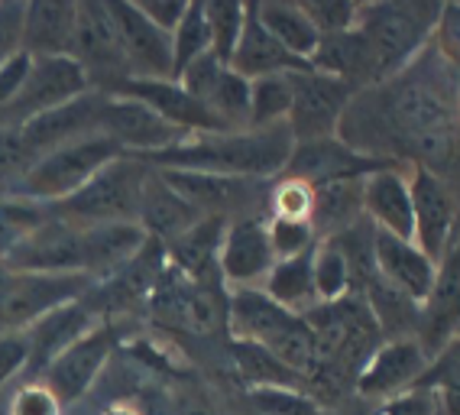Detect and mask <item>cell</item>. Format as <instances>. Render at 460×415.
<instances>
[{
	"label": "cell",
	"mask_w": 460,
	"mask_h": 415,
	"mask_svg": "<svg viewBox=\"0 0 460 415\" xmlns=\"http://www.w3.org/2000/svg\"><path fill=\"white\" fill-rule=\"evenodd\" d=\"M169 406H172V415H227L224 402H217L205 386H191V383L175 390Z\"/></svg>",
	"instance_id": "f5cc1de1"
},
{
	"label": "cell",
	"mask_w": 460,
	"mask_h": 415,
	"mask_svg": "<svg viewBox=\"0 0 460 415\" xmlns=\"http://www.w3.org/2000/svg\"><path fill=\"white\" fill-rule=\"evenodd\" d=\"M88 276H46L0 269V334H20L42 315L88 292Z\"/></svg>",
	"instance_id": "ba28073f"
},
{
	"label": "cell",
	"mask_w": 460,
	"mask_h": 415,
	"mask_svg": "<svg viewBox=\"0 0 460 415\" xmlns=\"http://www.w3.org/2000/svg\"><path fill=\"white\" fill-rule=\"evenodd\" d=\"M201 221L195 208L189 201L181 199L179 191L172 185L165 182L159 169L146 175V185H143V195H140V211H137V225L146 231L149 241L156 243H172L175 237L195 227Z\"/></svg>",
	"instance_id": "f1b7e54d"
},
{
	"label": "cell",
	"mask_w": 460,
	"mask_h": 415,
	"mask_svg": "<svg viewBox=\"0 0 460 415\" xmlns=\"http://www.w3.org/2000/svg\"><path fill=\"white\" fill-rule=\"evenodd\" d=\"M111 94H124V98L143 101L146 108L156 110L163 120L181 130L185 137H195V133H221L227 127H221L208 114V108H201L195 98H191L185 88H181L175 78H159V82H143V78H127V82H117L114 88H107Z\"/></svg>",
	"instance_id": "603a6c76"
},
{
	"label": "cell",
	"mask_w": 460,
	"mask_h": 415,
	"mask_svg": "<svg viewBox=\"0 0 460 415\" xmlns=\"http://www.w3.org/2000/svg\"><path fill=\"white\" fill-rule=\"evenodd\" d=\"M296 322L298 315L276 305L263 289H227V340H250L270 348Z\"/></svg>",
	"instance_id": "4316f807"
},
{
	"label": "cell",
	"mask_w": 460,
	"mask_h": 415,
	"mask_svg": "<svg viewBox=\"0 0 460 415\" xmlns=\"http://www.w3.org/2000/svg\"><path fill=\"white\" fill-rule=\"evenodd\" d=\"M175 82L227 130H243L250 124V82L217 62L211 52L191 62Z\"/></svg>",
	"instance_id": "9a60e30c"
},
{
	"label": "cell",
	"mask_w": 460,
	"mask_h": 415,
	"mask_svg": "<svg viewBox=\"0 0 460 415\" xmlns=\"http://www.w3.org/2000/svg\"><path fill=\"white\" fill-rule=\"evenodd\" d=\"M101 322L82 299L66 302V305L52 308L49 315H42L33 328H26V340H30V366H26L23 380H40L42 370L56 358H62L72 344L91 334Z\"/></svg>",
	"instance_id": "7402d4cb"
},
{
	"label": "cell",
	"mask_w": 460,
	"mask_h": 415,
	"mask_svg": "<svg viewBox=\"0 0 460 415\" xmlns=\"http://www.w3.org/2000/svg\"><path fill=\"white\" fill-rule=\"evenodd\" d=\"M441 4H360L357 17V33L367 49V66H370V88L383 84L386 78L399 75L409 62L425 52L431 42Z\"/></svg>",
	"instance_id": "3957f363"
},
{
	"label": "cell",
	"mask_w": 460,
	"mask_h": 415,
	"mask_svg": "<svg viewBox=\"0 0 460 415\" xmlns=\"http://www.w3.org/2000/svg\"><path fill=\"white\" fill-rule=\"evenodd\" d=\"M78 0H33L23 10V52L30 56H68L75 36Z\"/></svg>",
	"instance_id": "1f68e13d"
},
{
	"label": "cell",
	"mask_w": 460,
	"mask_h": 415,
	"mask_svg": "<svg viewBox=\"0 0 460 415\" xmlns=\"http://www.w3.org/2000/svg\"><path fill=\"white\" fill-rule=\"evenodd\" d=\"M266 234H270V247L276 260L298 257L318 243L308 221H286V217H266Z\"/></svg>",
	"instance_id": "bcb514c9"
},
{
	"label": "cell",
	"mask_w": 460,
	"mask_h": 415,
	"mask_svg": "<svg viewBox=\"0 0 460 415\" xmlns=\"http://www.w3.org/2000/svg\"><path fill=\"white\" fill-rule=\"evenodd\" d=\"M7 415H62V406L40 380H23L10 396Z\"/></svg>",
	"instance_id": "c3c4849f"
},
{
	"label": "cell",
	"mask_w": 460,
	"mask_h": 415,
	"mask_svg": "<svg viewBox=\"0 0 460 415\" xmlns=\"http://www.w3.org/2000/svg\"><path fill=\"white\" fill-rule=\"evenodd\" d=\"M367 179V175H363ZM363 179L314 185L312 231L318 241H331L363 221Z\"/></svg>",
	"instance_id": "d6a6232c"
},
{
	"label": "cell",
	"mask_w": 460,
	"mask_h": 415,
	"mask_svg": "<svg viewBox=\"0 0 460 415\" xmlns=\"http://www.w3.org/2000/svg\"><path fill=\"white\" fill-rule=\"evenodd\" d=\"M337 140L389 166H421L460 185V117L454 68L425 46L415 62L350 98Z\"/></svg>",
	"instance_id": "6da1fadb"
},
{
	"label": "cell",
	"mask_w": 460,
	"mask_h": 415,
	"mask_svg": "<svg viewBox=\"0 0 460 415\" xmlns=\"http://www.w3.org/2000/svg\"><path fill=\"white\" fill-rule=\"evenodd\" d=\"M227 364L237 376V383L247 390H266V386H296L305 390L302 376H296L286 364L276 360V354L263 344H250V340H227Z\"/></svg>",
	"instance_id": "e575fe53"
},
{
	"label": "cell",
	"mask_w": 460,
	"mask_h": 415,
	"mask_svg": "<svg viewBox=\"0 0 460 415\" xmlns=\"http://www.w3.org/2000/svg\"><path fill=\"white\" fill-rule=\"evenodd\" d=\"M205 20L208 36H211V56L224 66H230V56L237 49V40L247 23V4H234V0H205Z\"/></svg>",
	"instance_id": "74e56055"
},
{
	"label": "cell",
	"mask_w": 460,
	"mask_h": 415,
	"mask_svg": "<svg viewBox=\"0 0 460 415\" xmlns=\"http://www.w3.org/2000/svg\"><path fill=\"white\" fill-rule=\"evenodd\" d=\"M98 130L104 137L120 146L124 156L146 159L153 153L169 150L172 143L185 140V133L175 130L169 120L156 114L153 108H146L143 101L124 98V94H111L104 92V104H101L98 117Z\"/></svg>",
	"instance_id": "4fadbf2b"
},
{
	"label": "cell",
	"mask_w": 460,
	"mask_h": 415,
	"mask_svg": "<svg viewBox=\"0 0 460 415\" xmlns=\"http://www.w3.org/2000/svg\"><path fill=\"white\" fill-rule=\"evenodd\" d=\"M153 166H146L137 156H117L107 163L94 179L75 191L72 199L58 201L52 215L68 221V225H107V221H137L140 211V195L146 185V175Z\"/></svg>",
	"instance_id": "8992f818"
},
{
	"label": "cell",
	"mask_w": 460,
	"mask_h": 415,
	"mask_svg": "<svg viewBox=\"0 0 460 415\" xmlns=\"http://www.w3.org/2000/svg\"><path fill=\"white\" fill-rule=\"evenodd\" d=\"M91 88H94L91 78L72 56H33L23 88L13 98V104L0 114V127H20L33 120L36 114H46L66 101L82 98Z\"/></svg>",
	"instance_id": "8fae6325"
},
{
	"label": "cell",
	"mask_w": 460,
	"mask_h": 415,
	"mask_svg": "<svg viewBox=\"0 0 460 415\" xmlns=\"http://www.w3.org/2000/svg\"><path fill=\"white\" fill-rule=\"evenodd\" d=\"M0 269L10 273H46V276H84L82 227L49 215L36 231H30L10 250Z\"/></svg>",
	"instance_id": "5bb4252c"
},
{
	"label": "cell",
	"mask_w": 460,
	"mask_h": 415,
	"mask_svg": "<svg viewBox=\"0 0 460 415\" xmlns=\"http://www.w3.org/2000/svg\"><path fill=\"white\" fill-rule=\"evenodd\" d=\"M120 46L127 58V75L143 78V82H159L172 78V36L153 26L140 10L133 7V0H111Z\"/></svg>",
	"instance_id": "ffe728a7"
},
{
	"label": "cell",
	"mask_w": 460,
	"mask_h": 415,
	"mask_svg": "<svg viewBox=\"0 0 460 415\" xmlns=\"http://www.w3.org/2000/svg\"><path fill=\"white\" fill-rule=\"evenodd\" d=\"M292 75V72H288ZM288 75H270L250 82V124L247 127H279L292 110V82Z\"/></svg>",
	"instance_id": "ab89813d"
},
{
	"label": "cell",
	"mask_w": 460,
	"mask_h": 415,
	"mask_svg": "<svg viewBox=\"0 0 460 415\" xmlns=\"http://www.w3.org/2000/svg\"><path fill=\"white\" fill-rule=\"evenodd\" d=\"M312 208H314L312 185L279 175L270 189L266 217H286V221H308V225H312Z\"/></svg>",
	"instance_id": "7bdbcfd3"
},
{
	"label": "cell",
	"mask_w": 460,
	"mask_h": 415,
	"mask_svg": "<svg viewBox=\"0 0 460 415\" xmlns=\"http://www.w3.org/2000/svg\"><path fill=\"white\" fill-rule=\"evenodd\" d=\"M250 415H253V412H250Z\"/></svg>",
	"instance_id": "91938a15"
},
{
	"label": "cell",
	"mask_w": 460,
	"mask_h": 415,
	"mask_svg": "<svg viewBox=\"0 0 460 415\" xmlns=\"http://www.w3.org/2000/svg\"><path fill=\"white\" fill-rule=\"evenodd\" d=\"M224 227L227 221L221 217H201L181 237L165 243V263L198 286H224L221 273H217V250H221Z\"/></svg>",
	"instance_id": "f546056e"
},
{
	"label": "cell",
	"mask_w": 460,
	"mask_h": 415,
	"mask_svg": "<svg viewBox=\"0 0 460 415\" xmlns=\"http://www.w3.org/2000/svg\"><path fill=\"white\" fill-rule=\"evenodd\" d=\"M243 402L253 415H331L321 409L312 396L296 386H266V390H247Z\"/></svg>",
	"instance_id": "b9f144b4"
},
{
	"label": "cell",
	"mask_w": 460,
	"mask_h": 415,
	"mask_svg": "<svg viewBox=\"0 0 460 415\" xmlns=\"http://www.w3.org/2000/svg\"><path fill=\"white\" fill-rule=\"evenodd\" d=\"M33 163L36 153L26 146L20 127H0V191L13 189Z\"/></svg>",
	"instance_id": "f6af8a7d"
},
{
	"label": "cell",
	"mask_w": 460,
	"mask_h": 415,
	"mask_svg": "<svg viewBox=\"0 0 460 415\" xmlns=\"http://www.w3.org/2000/svg\"><path fill=\"white\" fill-rule=\"evenodd\" d=\"M104 415H143V412L133 406H111V409H104Z\"/></svg>",
	"instance_id": "6f0895ef"
},
{
	"label": "cell",
	"mask_w": 460,
	"mask_h": 415,
	"mask_svg": "<svg viewBox=\"0 0 460 415\" xmlns=\"http://www.w3.org/2000/svg\"><path fill=\"white\" fill-rule=\"evenodd\" d=\"M431 49L444 58V66L460 68V4H441V17L431 33Z\"/></svg>",
	"instance_id": "7dc6e473"
},
{
	"label": "cell",
	"mask_w": 460,
	"mask_h": 415,
	"mask_svg": "<svg viewBox=\"0 0 460 415\" xmlns=\"http://www.w3.org/2000/svg\"><path fill=\"white\" fill-rule=\"evenodd\" d=\"M101 104H104V92L91 88L82 98L66 101V104H58V108L46 110V114H36L33 120L20 124V133H23L26 146L40 159L42 153L56 150L62 143H72V140H78V137L98 133Z\"/></svg>",
	"instance_id": "cb8c5ba5"
},
{
	"label": "cell",
	"mask_w": 460,
	"mask_h": 415,
	"mask_svg": "<svg viewBox=\"0 0 460 415\" xmlns=\"http://www.w3.org/2000/svg\"><path fill=\"white\" fill-rule=\"evenodd\" d=\"M117 156H124V153L111 137H104L101 130L88 133V137H78V140L42 153L30 166V172L4 195H17V199L36 201V205L56 208L58 201L72 199L75 191L88 179H94L107 163H114Z\"/></svg>",
	"instance_id": "5b68a950"
},
{
	"label": "cell",
	"mask_w": 460,
	"mask_h": 415,
	"mask_svg": "<svg viewBox=\"0 0 460 415\" xmlns=\"http://www.w3.org/2000/svg\"><path fill=\"white\" fill-rule=\"evenodd\" d=\"M211 52V36H208V20L201 0H189L179 26L172 33V78H179L191 62Z\"/></svg>",
	"instance_id": "f35d334b"
},
{
	"label": "cell",
	"mask_w": 460,
	"mask_h": 415,
	"mask_svg": "<svg viewBox=\"0 0 460 415\" xmlns=\"http://www.w3.org/2000/svg\"><path fill=\"white\" fill-rule=\"evenodd\" d=\"M165 182L179 191L201 217H266L270 208L272 182L260 179H237V175H214V172H189V169H159Z\"/></svg>",
	"instance_id": "52a82bcc"
},
{
	"label": "cell",
	"mask_w": 460,
	"mask_h": 415,
	"mask_svg": "<svg viewBox=\"0 0 460 415\" xmlns=\"http://www.w3.org/2000/svg\"><path fill=\"white\" fill-rule=\"evenodd\" d=\"M373 266H376V276L383 283L409 296L419 305L428 299L438 269L435 260H428L411 241H402V237H393V234L383 231L373 234Z\"/></svg>",
	"instance_id": "d4e9b609"
},
{
	"label": "cell",
	"mask_w": 460,
	"mask_h": 415,
	"mask_svg": "<svg viewBox=\"0 0 460 415\" xmlns=\"http://www.w3.org/2000/svg\"><path fill=\"white\" fill-rule=\"evenodd\" d=\"M292 110H288V130L296 143L321 140V137H334L347 104L354 98V88L344 84L341 78L321 75L314 68L292 72Z\"/></svg>",
	"instance_id": "7c38bea8"
},
{
	"label": "cell",
	"mask_w": 460,
	"mask_h": 415,
	"mask_svg": "<svg viewBox=\"0 0 460 415\" xmlns=\"http://www.w3.org/2000/svg\"><path fill=\"white\" fill-rule=\"evenodd\" d=\"M23 10L26 4H13V0L0 4V66L23 49Z\"/></svg>",
	"instance_id": "816d5d0a"
},
{
	"label": "cell",
	"mask_w": 460,
	"mask_h": 415,
	"mask_svg": "<svg viewBox=\"0 0 460 415\" xmlns=\"http://www.w3.org/2000/svg\"><path fill=\"white\" fill-rule=\"evenodd\" d=\"M68 56L84 68V75L98 92L127 82V58L117 33L111 0H78L75 7V36Z\"/></svg>",
	"instance_id": "9c48e42d"
},
{
	"label": "cell",
	"mask_w": 460,
	"mask_h": 415,
	"mask_svg": "<svg viewBox=\"0 0 460 415\" xmlns=\"http://www.w3.org/2000/svg\"><path fill=\"white\" fill-rule=\"evenodd\" d=\"M49 215L52 208L0 191V263L7 260V253L23 241L26 234L36 231L42 221H49Z\"/></svg>",
	"instance_id": "60d3db41"
},
{
	"label": "cell",
	"mask_w": 460,
	"mask_h": 415,
	"mask_svg": "<svg viewBox=\"0 0 460 415\" xmlns=\"http://www.w3.org/2000/svg\"><path fill=\"white\" fill-rule=\"evenodd\" d=\"M230 68H234L240 78L256 82V78L305 72V68H312V66L282 49L279 42L263 30V23L256 20L253 4H247V23H243V33H240V40H237V49L230 56Z\"/></svg>",
	"instance_id": "4dcf8cb0"
},
{
	"label": "cell",
	"mask_w": 460,
	"mask_h": 415,
	"mask_svg": "<svg viewBox=\"0 0 460 415\" xmlns=\"http://www.w3.org/2000/svg\"><path fill=\"white\" fill-rule=\"evenodd\" d=\"M435 366H441V370H447V374H454V376H460V334L457 338L447 344V348L438 354L435 360H431Z\"/></svg>",
	"instance_id": "9f6ffc18"
},
{
	"label": "cell",
	"mask_w": 460,
	"mask_h": 415,
	"mask_svg": "<svg viewBox=\"0 0 460 415\" xmlns=\"http://www.w3.org/2000/svg\"><path fill=\"white\" fill-rule=\"evenodd\" d=\"M457 334H460V227L454 234L447 253L438 260L435 283H431L428 299L421 302L415 340L421 344V350H425L428 358L435 360Z\"/></svg>",
	"instance_id": "e0dca14e"
},
{
	"label": "cell",
	"mask_w": 460,
	"mask_h": 415,
	"mask_svg": "<svg viewBox=\"0 0 460 415\" xmlns=\"http://www.w3.org/2000/svg\"><path fill=\"white\" fill-rule=\"evenodd\" d=\"M133 7L140 10L153 26H159L163 33L172 36L189 4H185V0H133Z\"/></svg>",
	"instance_id": "11a10c76"
},
{
	"label": "cell",
	"mask_w": 460,
	"mask_h": 415,
	"mask_svg": "<svg viewBox=\"0 0 460 415\" xmlns=\"http://www.w3.org/2000/svg\"><path fill=\"white\" fill-rule=\"evenodd\" d=\"M253 13L282 49L292 52L302 62H312L321 36L312 26V20H308V13L302 10V4H292V0H260V4H253Z\"/></svg>",
	"instance_id": "836d02e7"
},
{
	"label": "cell",
	"mask_w": 460,
	"mask_h": 415,
	"mask_svg": "<svg viewBox=\"0 0 460 415\" xmlns=\"http://www.w3.org/2000/svg\"><path fill=\"white\" fill-rule=\"evenodd\" d=\"M30 66H33V56L20 49L17 56H10L4 66H0V114L13 104V98L23 88L26 75H30Z\"/></svg>",
	"instance_id": "db71d44e"
},
{
	"label": "cell",
	"mask_w": 460,
	"mask_h": 415,
	"mask_svg": "<svg viewBox=\"0 0 460 415\" xmlns=\"http://www.w3.org/2000/svg\"><path fill=\"white\" fill-rule=\"evenodd\" d=\"M272 263L276 257L266 234V217H237L224 227L217 250V273L224 289H260Z\"/></svg>",
	"instance_id": "ac0fdd59"
},
{
	"label": "cell",
	"mask_w": 460,
	"mask_h": 415,
	"mask_svg": "<svg viewBox=\"0 0 460 415\" xmlns=\"http://www.w3.org/2000/svg\"><path fill=\"white\" fill-rule=\"evenodd\" d=\"M363 217L376 231L411 241L409 166H386L363 179Z\"/></svg>",
	"instance_id": "484cf974"
},
{
	"label": "cell",
	"mask_w": 460,
	"mask_h": 415,
	"mask_svg": "<svg viewBox=\"0 0 460 415\" xmlns=\"http://www.w3.org/2000/svg\"><path fill=\"white\" fill-rule=\"evenodd\" d=\"M296 150V137L288 124L279 127H243V130L195 133L172 143L169 150L153 153L143 163L153 169H189V172L237 175L276 182Z\"/></svg>",
	"instance_id": "7a4b0ae2"
},
{
	"label": "cell",
	"mask_w": 460,
	"mask_h": 415,
	"mask_svg": "<svg viewBox=\"0 0 460 415\" xmlns=\"http://www.w3.org/2000/svg\"><path fill=\"white\" fill-rule=\"evenodd\" d=\"M454 88H457V117H460V68H454Z\"/></svg>",
	"instance_id": "680465c9"
},
{
	"label": "cell",
	"mask_w": 460,
	"mask_h": 415,
	"mask_svg": "<svg viewBox=\"0 0 460 415\" xmlns=\"http://www.w3.org/2000/svg\"><path fill=\"white\" fill-rule=\"evenodd\" d=\"M149 243L146 231L137 221H107V225H84L82 227V250H84V276L91 283L117 273L120 266L130 263L137 253Z\"/></svg>",
	"instance_id": "83f0119b"
},
{
	"label": "cell",
	"mask_w": 460,
	"mask_h": 415,
	"mask_svg": "<svg viewBox=\"0 0 460 415\" xmlns=\"http://www.w3.org/2000/svg\"><path fill=\"white\" fill-rule=\"evenodd\" d=\"M363 415H435V399L425 386H415V390H405L399 396L370 402L363 409Z\"/></svg>",
	"instance_id": "681fc988"
},
{
	"label": "cell",
	"mask_w": 460,
	"mask_h": 415,
	"mask_svg": "<svg viewBox=\"0 0 460 415\" xmlns=\"http://www.w3.org/2000/svg\"><path fill=\"white\" fill-rule=\"evenodd\" d=\"M26 366H30V340H26V331L0 334V393L7 390L13 380L26 376Z\"/></svg>",
	"instance_id": "f907efd6"
},
{
	"label": "cell",
	"mask_w": 460,
	"mask_h": 415,
	"mask_svg": "<svg viewBox=\"0 0 460 415\" xmlns=\"http://www.w3.org/2000/svg\"><path fill=\"white\" fill-rule=\"evenodd\" d=\"M411 191V243L428 260H441L460 227V195L441 175L409 166Z\"/></svg>",
	"instance_id": "30bf717a"
},
{
	"label": "cell",
	"mask_w": 460,
	"mask_h": 415,
	"mask_svg": "<svg viewBox=\"0 0 460 415\" xmlns=\"http://www.w3.org/2000/svg\"><path fill=\"white\" fill-rule=\"evenodd\" d=\"M302 10L308 13L318 36H337L350 33L360 17V4L354 0H305Z\"/></svg>",
	"instance_id": "ee69618b"
},
{
	"label": "cell",
	"mask_w": 460,
	"mask_h": 415,
	"mask_svg": "<svg viewBox=\"0 0 460 415\" xmlns=\"http://www.w3.org/2000/svg\"><path fill=\"white\" fill-rule=\"evenodd\" d=\"M312 253H298V257L276 260L270 269V276L263 279L260 289L270 296L276 305H282L292 315H305L312 305H318V296H314V276H312Z\"/></svg>",
	"instance_id": "d590c367"
},
{
	"label": "cell",
	"mask_w": 460,
	"mask_h": 415,
	"mask_svg": "<svg viewBox=\"0 0 460 415\" xmlns=\"http://www.w3.org/2000/svg\"><path fill=\"white\" fill-rule=\"evenodd\" d=\"M428 366H431V358L421 350V344L415 338L383 340L370 354V360L363 364L360 374H357L354 396L370 406V402H379V399L415 390L425 380Z\"/></svg>",
	"instance_id": "2e32d148"
},
{
	"label": "cell",
	"mask_w": 460,
	"mask_h": 415,
	"mask_svg": "<svg viewBox=\"0 0 460 415\" xmlns=\"http://www.w3.org/2000/svg\"><path fill=\"white\" fill-rule=\"evenodd\" d=\"M302 318L314 334L318 366L350 383H357L363 364L383 344V331L360 292H350L337 302H318Z\"/></svg>",
	"instance_id": "277c9868"
},
{
	"label": "cell",
	"mask_w": 460,
	"mask_h": 415,
	"mask_svg": "<svg viewBox=\"0 0 460 415\" xmlns=\"http://www.w3.org/2000/svg\"><path fill=\"white\" fill-rule=\"evenodd\" d=\"M312 276L318 302H337L354 292V273L350 260L337 241H318L312 253Z\"/></svg>",
	"instance_id": "8d00e7d4"
},
{
	"label": "cell",
	"mask_w": 460,
	"mask_h": 415,
	"mask_svg": "<svg viewBox=\"0 0 460 415\" xmlns=\"http://www.w3.org/2000/svg\"><path fill=\"white\" fill-rule=\"evenodd\" d=\"M386 166L389 163H376L370 156H360V153L350 150L337 137H321V140L296 143V150L288 156V166L282 175L286 179H298V182H308L314 189V185L341 182V179H363V175H373Z\"/></svg>",
	"instance_id": "44dd1931"
},
{
	"label": "cell",
	"mask_w": 460,
	"mask_h": 415,
	"mask_svg": "<svg viewBox=\"0 0 460 415\" xmlns=\"http://www.w3.org/2000/svg\"><path fill=\"white\" fill-rule=\"evenodd\" d=\"M111 350H114V334L107 331L104 324H98L78 344H72L62 358L52 360L42 370L40 383L58 399V406L82 402L91 393V386H94V380L101 376L104 364L111 360Z\"/></svg>",
	"instance_id": "d6986e66"
}]
</instances>
